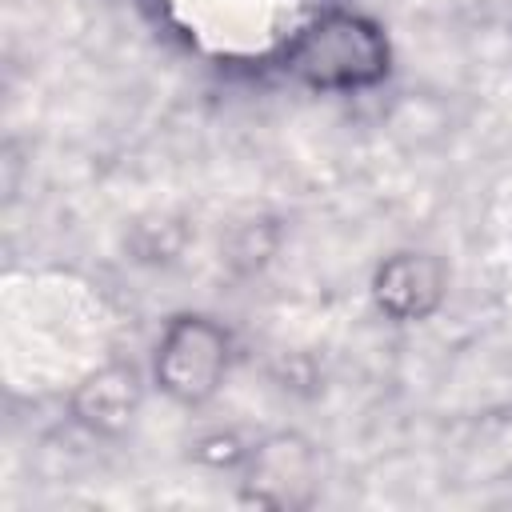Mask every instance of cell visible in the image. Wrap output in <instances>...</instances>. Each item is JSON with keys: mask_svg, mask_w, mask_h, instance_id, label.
Here are the masks:
<instances>
[{"mask_svg": "<svg viewBox=\"0 0 512 512\" xmlns=\"http://www.w3.org/2000/svg\"><path fill=\"white\" fill-rule=\"evenodd\" d=\"M280 64L312 92H364L392 72V44L360 12H324L292 36Z\"/></svg>", "mask_w": 512, "mask_h": 512, "instance_id": "6da1fadb", "label": "cell"}, {"mask_svg": "<svg viewBox=\"0 0 512 512\" xmlns=\"http://www.w3.org/2000/svg\"><path fill=\"white\" fill-rule=\"evenodd\" d=\"M232 368V336L200 312H180L164 324L152 356V384L184 408L208 404Z\"/></svg>", "mask_w": 512, "mask_h": 512, "instance_id": "7a4b0ae2", "label": "cell"}, {"mask_svg": "<svg viewBox=\"0 0 512 512\" xmlns=\"http://www.w3.org/2000/svg\"><path fill=\"white\" fill-rule=\"evenodd\" d=\"M448 296V268L440 256L404 248L380 260L372 272V304L392 324H420L428 320Z\"/></svg>", "mask_w": 512, "mask_h": 512, "instance_id": "3957f363", "label": "cell"}, {"mask_svg": "<svg viewBox=\"0 0 512 512\" xmlns=\"http://www.w3.org/2000/svg\"><path fill=\"white\" fill-rule=\"evenodd\" d=\"M248 496L268 508L308 504L316 492V452L300 436H272L248 456Z\"/></svg>", "mask_w": 512, "mask_h": 512, "instance_id": "277c9868", "label": "cell"}, {"mask_svg": "<svg viewBox=\"0 0 512 512\" xmlns=\"http://www.w3.org/2000/svg\"><path fill=\"white\" fill-rule=\"evenodd\" d=\"M140 372L132 364H104L72 392V416L96 436H120L140 412Z\"/></svg>", "mask_w": 512, "mask_h": 512, "instance_id": "5b68a950", "label": "cell"}]
</instances>
